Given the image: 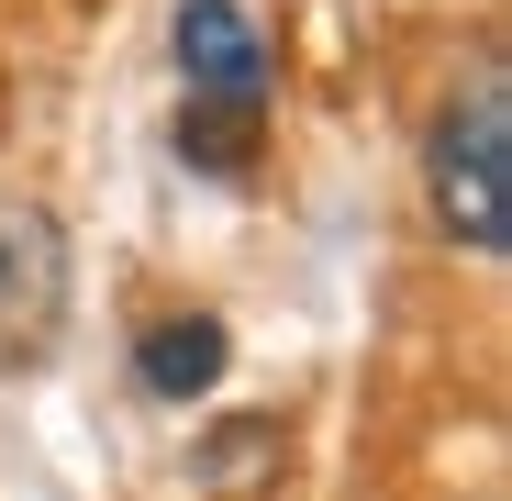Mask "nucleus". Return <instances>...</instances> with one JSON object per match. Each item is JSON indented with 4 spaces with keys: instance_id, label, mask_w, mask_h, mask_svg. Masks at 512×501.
I'll return each mask as SVG.
<instances>
[{
    "instance_id": "obj_1",
    "label": "nucleus",
    "mask_w": 512,
    "mask_h": 501,
    "mask_svg": "<svg viewBox=\"0 0 512 501\" xmlns=\"http://www.w3.org/2000/svg\"><path fill=\"white\" fill-rule=\"evenodd\" d=\"M423 190H435V223L468 245V257H501V245H512V67L501 56H479L457 90L435 101Z\"/></svg>"
},
{
    "instance_id": "obj_2",
    "label": "nucleus",
    "mask_w": 512,
    "mask_h": 501,
    "mask_svg": "<svg viewBox=\"0 0 512 501\" xmlns=\"http://www.w3.org/2000/svg\"><path fill=\"white\" fill-rule=\"evenodd\" d=\"M67 334V234L56 212H0V379H23L56 357Z\"/></svg>"
},
{
    "instance_id": "obj_3",
    "label": "nucleus",
    "mask_w": 512,
    "mask_h": 501,
    "mask_svg": "<svg viewBox=\"0 0 512 501\" xmlns=\"http://www.w3.org/2000/svg\"><path fill=\"white\" fill-rule=\"evenodd\" d=\"M179 78H190V112L256 123V101H268V34L245 23V0H179Z\"/></svg>"
},
{
    "instance_id": "obj_4",
    "label": "nucleus",
    "mask_w": 512,
    "mask_h": 501,
    "mask_svg": "<svg viewBox=\"0 0 512 501\" xmlns=\"http://www.w3.org/2000/svg\"><path fill=\"white\" fill-rule=\"evenodd\" d=\"M223 357H234V346H223L212 312H167L145 346H134V379H145L156 401H201V390L223 379Z\"/></svg>"
}]
</instances>
